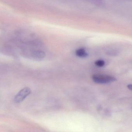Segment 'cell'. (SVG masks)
<instances>
[{
	"mask_svg": "<svg viewBox=\"0 0 132 132\" xmlns=\"http://www.w3.org/2000/svg\"><path fill=\"white\" fill-rule=\"evenodd\" d=\"M94 82L98 84H106L116 81V79L113 76L105 75H95L92 77Z\"/></svg>",
	"mask_w": 132,
	"mask_h": 132,
	"instance_id": "1",
	"label": "cell"
},
{
	"mask_svg": "<svg viewBox=\"0 0 132 132\" xmlns=\"http://www.w3.org/2000/svg\"><path fill=\"white\" fill-rule=\"evenodd\" d=\"M31 89L29 87H25L22 89L14 97V102L16 103L21 102L31 94Z\"/></svg>",
	"mask_w": 132,
	"mask_h": 132,
	"instance_id": "2",
	"label": "cell"
},
{
	"mask_svg": "<svg viewBox=\"0 0 132 132\" xmlns=\"http://www.w3.org/2000/svg\"><path fill=\"white\" fill-rule=\"evenodd\" d=\"M32 55L34 58L37 60H41L44 58L45 57V53L41 51H34L32 52Z\"/></svg>",
	"mask_w": 132,
	"mask_h": 132,
	"instance_id": "3",
	"label": "cell"
},
{
	"mask_svg": "<svg viewBox=\"0 0 132 132\" xmlns=\"http://www.w3.org/2000/svg\"><path fill=\"white\" fill-rule=\"evenodd\" d=\"M76 54L78 57L81 58H85L88 56V54L84 48H81L76 50Z\"/></svg>",
	"mask_w": 132,
	"mask_h": 132,
	"instance_id": "4",
	"label": "cell"
},
{
	"mask_svg": "<svg viewBox=\"0 0 132 132\" xmlns=\"http://www.w3.org/2000/svg\"><path fill=\"white\" fill-rule=\"evenodd\" d=\"M91 3L97 6H102L103 4V0H89Z\"/></svg>",
	"mask_w": 132,
	"mask_h": 132,
	"instance_id": "5",
	"label": "cell"
},
{
	"mask_svg": "<svg viewBox=\"0 0 132 132\" xmlns=\"http://www.w3.org/2000/svg\"><path fill=\"white\" fill-rule=\"evenodd\" d=\"M95 64L98 67H102L104 66L105 64V61L103 60H99L96 61L95 62Z\"/></svg>",
	"mask_w": 132,
	"mask_h": 132,
	"instance_id": "6",
	"label": "cell"
},
{
	"mask_svg": "<svg viewBox=\"0 0 132 132\" xmlns=\"http://www.w3.org/2000/svg\"><path fill=\"white\" fill-rule=\"evenodd\" d=\"M127 88H128L129 89L132 91V85L130 84V85H127Z\"/></svg>",
	"mask_w": 132,
	"mask_h": 132,
	"instance_id": "7",
	"label": "cell"
}]
</instances>
